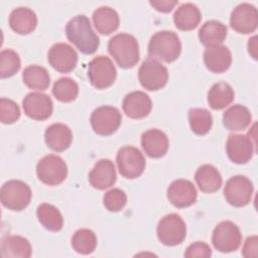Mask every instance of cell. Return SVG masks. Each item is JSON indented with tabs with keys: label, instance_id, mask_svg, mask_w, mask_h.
<instances>
[{
	"label": "cell",
	"instance_id": "cell-1",
	"mask_svg": "<svg viewBox=\"0 0 258 258\" xmlns=\"http://www.w3.org/2000/svg\"><path fill=\"white\" fill-rule=\"evenodd\" d=\"M68 39L85 54H93L99 47V37L86 15H77L66 26Z\"/></svg>",
	"mask_w": 258,
	"mask_h": 258
},
{
	"label": "cell",
	"instance_id": "cell-2",
	"mask_svg": "<svg viewBox=\"0 0 258 258\" xmlns=\"http://www.w3.org/2000/svg\"><path fill=\"white\" fill-rule=\"evenodd\" d=\"M108 51L122 69H131L139 60V44L137 39L128 33H118L108 42Z\"/></svg>",
	"mask_w": 258,
	"mask_h": 258
},
{
	"label": "cell",
	"instance_id": "cell-3",
	"mask_svg": "<svg viewBox=\"0 0 258 258\" xmlns=\"http://www.w3.org/2000/svg\"><path fill=\"white\" fill-rule=\"evenodd\" d=\"M181 43L176 33L169 30H162L154 33L148 43L150 57L165 62L174 61L180 54Z\"/></svg>",
	"mask_w": 258,
	"mask_h": 258
},
{
	"label": "cell",
	"instance_id": "cell-4",
	"mask_svg": "<svg viewBox=\"0 0 258 258\" xmlns=\"http://www.w3.org/2000/svg\"><path fill=\"white\" fill-rule=\"evenodd\" d=\"M31 189L27 183L18 179H11L3 183L0 190L2 205L11 211L24 210L31 201Z\"/></svg>",
	"mask_w": 258,
	"mask_h": 258
},
{
	"label": "cell",
	"instance_id": "cell-5",
	"mask_svg": "<svg viewBox=\"0 0 258 258\" xmlns=\"http://www.w3.org/2000/svg\"><path fill=\"white\" fill-rule=\"evenodd\" d=\"M117 71L113 61L105 55L95 56L88 66V78L96 89L102 90L112 86L116 80Z\"/></svg>",
	"mask_w": 258,
	"mask_h": 258
},
{
	"label": "cell",
	"instance_id": "cell-6",
	"mask_svg": "<svg viewBox=\"0 0 258 258\" xmlns=\"http://www.w3.org/2000/svg\"><path fill=\"white\" fill-rule=\"evenodd\" d=\"M158 240L165 246H176L186 236V226L177 214H168L161 218L156 229Z\"/></svg>",
	"mask_w": 258,
	"mask_h": 258
},
{
	"label": "cell",
	"instance_id": "cell-7",
	"mask_svg": "<svg viewBox=\"0 0 258 258\" xmlns=\"http://www.w3.org/2000/svg\"><path fill=\"white\" fill-rule=\"evenodd\" d=\"M36 174L41 182L47 185H57L67 178L68 167L61 157L48 154L38 161Z\"/></svg>",
	"mask_w": 258,
	"mask_h": 258
},
{
	"label": "cell",
	"instance_id": "cell-8",
	"mask_svg": "<svg viewBox=\"0 0 258 258\" xmlns=\"http://www.w3.org/2000/svg\"><path fill=\"white\" fill-rule=\"evenodd\" d=\"M138 79L144 89L157 91L166 85L168 81V71L158 60L148 57L139 68Z\"/></svg>",
	"mask_w": 258,
	"mask_h": 258
},
{
	"label": "cell",
	"instance_id": "cell-9",
	"mask_svg": "<svg viewBox=\"0 0 258 258\" xmlns=\"http://www.w3.org/2000/svg\"><path fill=\"white\" fill-rule=\"evenodd\" d=\"M212 242L218 251L230 253L240 247L242 234L236 224L231 221H223L214 229Z\"/></svg>",
	"mask_w": 258,
	"mask_h": 258
},
{
	"label": "cell",
	"instance_id": "cell-10",
	"mask_svg": "<svg viewBox=\"0 0 258 258\" xmlns=\"http://www.w3.org/2000/svg\"><path fill=\"white\" fill-rule=\"evenodd\" d=\"M119 172L125 178H136L143 173L145 158L134 146H124L118 150L116 157Z\"/></svg>",
	"mask_w": 258,
	"mask_h": 258
},
{
	"label": "cell",
	"instance_id": "cell-11",
	"mask_svg": "<svg viewBox=\"0 0 258 258\" xmlns=\"http://www.w3.org/2000/svg\"><path fill=\"white\" fill-rule=\"evenodd\" d=\"M93 130L102 136H108L117 131L121 125L120 111L112 106H101L95 109L90 118Z\"/></svg>",
	"mask_w": 258,
	"mask_h": 258
},
{
	"label": "cell",
	"instance_id": "cell-12",
	"mask_svg": "<svg viewBox=\"0 0 258 258\" xmlns=\"http://www.w3.org/2000/svg\"><path fill=\"white\" fill-rule=\"evenodd\" d=\"M253 189V184L248 177L235 175L227 180L224 187V196L231 206L241 208L250 203Z\"/></svg>",
	"mask_w": 258,
	"mask_h": 258
},
{
	"label": "cell",
	"instance_id": "cell-13",
	"mask_svg": "<svg viewBox=\"0 0 258 258\" xmlns=\"http://www.w3.org/2000/svg\"><path fill=\"white\" fill-rule=\"evenodd\" d=\"M230 25L238 33L248 34L254 32L258 26V12L254 5L239 4L230 16Z\"/></svg>",
	"mask_w": 258,
	"mask_h": 258
},
{
	"label": "cell",
	"instance_id": "cell-14",
	"mask_svg": "<svg viewBox=\"0 0 258 258\" xmlns=\"http://www.w3.org/2000/svg\"><path fill=\"white\" fill-rule=\"evenodd\" d=\"M47 59L55 71L59 73H70L77 66L78 53L68 43L58 42L49 48Z\"/></svg>",
	"mask_w": 258,
	"mask_h": 258
},
{
	"label": "cell",
	"instance_id": "cell-15",
	"mask_svg": "<svg viewBox=\"0 0 258 258\" xmlns=\"http://www.w3.org/2000/svg\"><path fill=\"white\" fill-rule=\"evenodd\" d=\"M254 146H256V143L249 135L231 134L226 143V151L233 162L243 164L252 158Z\"/></svg>",
	"mask_w": 258,
	"mask_h": 258
},
{
	"label": "cell",
	"instance_id": "cell-16",
	"mask_svg": "<svg viewBox=\"0 0 258 258\" xmlns=\"http://www.w3.org/2000/svg\"><path fill=\"white\" fill-rule=\"evenodd\" d=\"M52 105L48 95L37 92L27 94L22 101L24 113L29 118L37 121H43L50 117L53 109Z\"/></svg>",
	"mask_w": 258,
	"mask_h": 258
},
{
	"label": "cell",
	"instance_id": "cell-17",
	"mask_svg": "<svg viewBox=\"0 0 258 258\" xmlns=\"http://www.w3.org/2000/svg\"><path fill=\"white\" fill-rule=\"evenodd\" d=\"M167 199L175 208H187L197 201V189L187 179H176L167 188Z\"/></svg>",
	"mask_w": 258,
	"mask_h": 258
},
{
	"label": "cell",
	"instance_id": "cell-18",
	"mask_svg": "<svg viewBox=\"0 0 258 258\" xmlns=\"http://www.w3.org/2000/svg\"><path fill=\"white\" fill-rule=\"evenodd\" d=\"M122 108L129 118L141 119L150 113L152 103L147 94L141 91H134L126 95Z\"/></svg>",
	"mask_w": 258,
	"mask_h": 258
},
{
	"label": "cell",
	"instance_id": "cell-19",
	"mask_svg": "<svg viewBox=\"0 0 258 258\" xmlns=\"http://www.w3.org/2000/svg\"><path fill=\"white\" fill-rule=\"evenodd\" d=\"M91 185L97 189H106L116 181V170L110 159H100L89 173Z\"/></svg>",
	"mask_w": 258,
	"mask_h": 258
},
{
	"label": "cell",
	"instance_id": "cell-20",
	"mask_svg": "<svg viewBox=\"0 0 258 258\" xmlns=\"http://www.w3.org/2000/svg\"><path fill=\"white\" fill-rule=\"evenodd\" d=\"M141 146L149 157L160 158L167 152L169 142L166 134L161 130L149 129L141 136Z\"/></svg>",
	"mask_w": 258,
	"mask_h": 258
},
{
	"label": "cell",
	"instance_id": "cell-21",
	"mask_svg": "<svg viewBox=\"0 0 258 258\" xmlns=\"http://www.w3.org/2000/svg\"><path fill=\"white\" fill-rule=\"evenodd\" d=\"M204 61L207 69L213 73L226 72L232 63V54L225 45L207 47L204 52Z\"/></svg>",
	"mask_w": 258,
	"mask_h": 258
},
{
	"label": "cell",
	"instance_id": "cell-22",
	"mask_svg": "<svg viewBox=\"0 0 258 258\" xmlns=\"http://www.w3.org/2000/svg\"><path fill=\"white\" fill-rule=\"evenodd\" d=\"M44 140L51 150L61 152L70 147L73 140V133L69 126L62 123H53L46 128Z\"/></svg>",
	"mask_w": 258,
	"mask_h": 258
},
{
	"label": "cell",
	"instance_id": "cell-23",
	"mask_svg": "<svg viewBox=\"0 0 258 258\" xmlns=\"http://www.w3.org/2000/svg\"><path fill=\"white\" fill-rule=\"evenodd\" d=\"M36 24V14L27 7H18L10 13L9 25L16 33L28 34L35 29Z\"/></svg>",
	"mask_w": 258,
	"mask_h": 258
},
{
	"label": "cell",
	"instance_id": "cell-24",
	"mask_svg": "<svg viewBox=\"0 0 258 258\" xmlns=\"http://www.w3.org/2000/svg\"><path fill=\"white\" fill-rule=\"evenodd\" d=\"M252 121V115L247 107L243 105H233L223 114V124L231 131L245 130Z\"/></svg>",
	"mask_w": 258,
	"mask_h": 258
},
{
	"label": "cell",
	"instance_id": "cell-25",
	"mask_svg": "<svg viewBox=\"0 0 258 258\" xmlns=\"http://www.w3.org/2000/svg\"><path fill=\"white\" fill-rule=\"evenodd\" d=\"M1 256L3 258H29L32 248L27 239L21 236H6L1 241Z\"/></svg>",
	"mask_w": 258,
	"mask_h": 258
},
{
	"label": "cell",
	"instance_id": "cell-26",
	"mask_svg": "<svg viewBox=\"0 0 258 258\" xmlns=\"http://www.w3.org/2000/svg\"><path fill=\"white\" fill-rule=\"evenodd\" d=\"M227 26L218 20H209L199 29V38L207 47L221 45L227 37Z\"/></svg>",
	"mask_w": 258,
	"mask_h": 258
},
{
	"label": "cell",
	"instance_id": "cell-27",
	"mask_svg": "<svg viewBox=\"0 0 258 258\" xmlns=\"http://www.w3.org/2000/svg\"><path fill=\"white\" fill-rule=\"evenodd\" d=\"M202 19L201 11L192 3L181 4L173 14V22L176 28L184 31L195 29Z\"/></svg>",
	"mask_w": 258,
	"mask_h": 258
},
{
	"label": "cell",
	"instance_id": "cell-28",
	"mask_svg": "<svg viewBox=\"0 0 258 258\" xmlns=\"http://www.w3.org/2000/svg\"><path fill=\"white\" fill-rule=\"evenodd\" d=\"M195 179L199 188L207 194L217 191L222 185L221 173L211 164L200 166L196 171Z\"/></svg>",
	"mask_w": 258,
	"mask_h": 258
},
{
	"label": "cell",
	"instance_id": "cell-29",
	"mask_svg": "<svg viewBox=\"0 0 258 258\" xmlns=\"http://www.w3.org/2000/svg\"><path fill=\"white\" fill-rule=\"evenodd\" d=\"M93 21L96 29L101 34H111L119 27V15L111 7L102 6L93 13Z\"/></svg>",
	"mask_w": 258,
	"mask_h": 258
},
{
	"label": "cell",
	"instance_id": "cell-30",
	"mask_svg": "<svg viewBox=\"0 0 258 258\" xmlns=\"http://www.w3.org/2000/svg\"><path fill=\"white\" fill-rule=\"evenodd\" d=\"M234 96V91L229 84L216 83L208 92V103L212 109L222 110L232 103Z\"/></svg>",
	"mask_w": 258,
	"mask_h": 258
},
{
	"label": "cell",
	"instance_id": "cell-31",
	"mask_svg": "<svg viewBox=\"0 0 258 258\" xmlns=\"http://www.w3.org/2000/svg\"><path fill=\"white\" fill-rule=\"evenodd\" d=\"M39 223L48 231L58 232L62 229L63 218L56 207L50 204H41L36 209Z\"/></svg>",
	"mask_w": 258,
	"mask_h": 258
},
{
	"label": "cell",
	"instance_id": "cell-32",
	"mask_svg": "<svg viewBox=\"0 0 258 258\" xmlns=\"http://www.w3.org/2000/svg\"><path fill=\"white\" fill-rule=\"evenodd\" d=\"M23 83L32 90L44 91L48 88L50 77L48 72L40 66H28L22 73Z\"/></svg>",
	"mask_w": 258,
	"mask_h": 258
},
{
	"label": "cell",
	"instance_id": "cell-33",
	"mask_svg": "<svg viewBox=\"0 0 258 258\" xmlns=\"http://www.w3.org/2000/svg\"><path fill=\"white\" fill-rule=\"evenodd\" d=\"M188 122L195 134L205 135L212 128L213 117L207 109L191 108L188 111Z\"/></svg>",
	"mask_w": 258,
	"mask_h": 258
},
{
	"label": "cell",
	"instance_id": "cell-34",
	"mask_svg": "<svg viewBox=\"0 0 258 258\" xmlns=\"http://www.w3.org/2000/svg\"><path fill=\"white\" fill-rule=\"evenodd\" d=\"M97 237L90 229H80L72 237V247L77 253L88 255L95 251Z\"/></svg>",
	"mask_w": 258,
	"mask_h": 258
},
{
	"label": "cell",
	"instance_id": "cell-35",
	"mask_svg": "<svg viewBox=\"0 0 258 258\" xmlns=\"http://www.w3.org/2000/svg\"><path fill=\"white\" fill-rule=\"evenodd\" d=\"M52 94L56 100L69 103L78 97L79 86L71 78H60L53 84Z\"/></svg>",
	"mask_w": 258,
	"mask_h": 258
},
{
	"label": "cell",
	"instance_id": "cell-36",
	"mask_svg": "<svg viewBox=\"0 0 258 258\" xmlns=\"http://www.w3.org/2000/svg\"><path fill=\"white\" fill-rule=\"evenodd\" d=\"M21 62L17 52L12 49H3L0 52V77L1 79L14 76L20 69Z\"/></svg>",
	"mask_w": 258,
	"mask_h": 258
},
{
	"label": "cell",
	"instance_id": "cell-37",
	"mask_svg": "<svg viewBox=\"0 0 258 258\" xmlns=\"http://www.w3.org/2000/svg\"><path fill=\"white\" fill-rule=\"evenodd\" d=\"M103 202L108 211L119 212L126 206L127 196L125 191L120 188H112L105 194Z\"/></svg>",
	"mask_w": 258,
	"mask_h": 258
},
{
	"label": "cell",
	"instance_id": "cell-38",
	"mask_svg": "<svg viewBox=\"0 0 258 258\" xmlns=\"http://www.w3.org/2000/svg\"><path fill=\"white\" fill-rule=\"evenodd\" d=\"M20 117V109L18 105L6 98L0 99V121L3 124H13Z\"/></svg>",
	"mask_w": 258,
	"mask_h": 258
},
{
	"label": "cell",
	"instance_id": "cell-39",
	"mask_svg": "<svg viewBox=\"0 0 258 258\" xmlns=\"http://www.w3.org/2000/svg\"><path fill=\"white\" fill-rule=\"evenodd\" d=\"M184 256L187 258H194V257H211L212 256V250L210 246L207 243L204 242H196L190 244L185 252Z\"/></svg>",
	"mask_w": 258,
	"mask_h": 258
},
{
	"label": "cell",
	"instance_id": "cell-40",
	"mask_svg": "<svg viewBox=\"0 0 258 258\" xmlns=\"http://www.w3.org/2000/svg\"><path fill=\"white\" fill-rule=\"evenodd\" d=\"M257 250H258L257 236L248 237L244 243V246L242 249V255L246 258L257 257Z\"/></svg>",
	"mask_w": 258,
	"mask_h": 258
},
{
	"label": "cell",
	"instance_id": "cell-41",
	"mask_svg": "<svg viewBox=\"0 0 258 258\" xmlns=\"http://www.w3.org/2000/svg\"><path fill=\"white\" fill-rule=\"evenodd\" d=\"M150 5L159 12H169L178 3L176 0H151Z\"/></svg>",
	"mask_w": 258,
	"mask_h": 258
},
{
	"label": "cell",
	"instance_id": "cell-42",
	"mask_svg": "<svg viewBox=\"0 0 258 258\" xmlns=\"http://www.w3.org/2000/svg\"><path fill=\"white\" fill-rule=\"evenodd\" d=\"M248 51L254 59H257V36H253L248 41Z\"/></svg>",
	"mask_w": 258,
	"mask_h": 258
}]
</instances>
